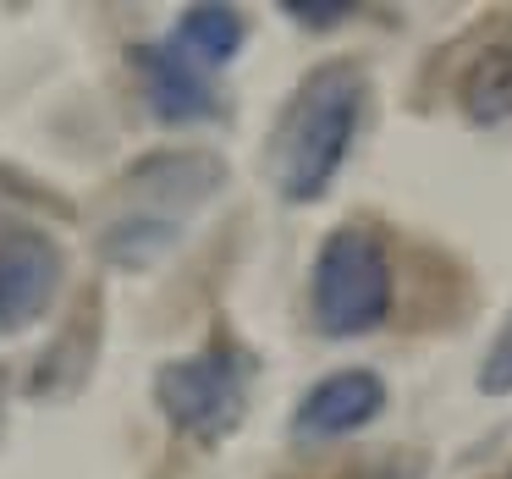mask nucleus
<instances>
[{
    "instance_id": "3",
    "label": "nucleus",
    "mask_w": 512,
    "mask_h": 479,
    "mask_svg": "<svg viewBox=\"0 0 512 479\" xmlns=\"http://www.w3.org/2000/svg\"><path fill=\"white\" fill-rule=\"evenodd\" d=\"M248 391H254V358L232 342H210L188 358H171L155 375V402L166 424L188 441H226L248 413Z\"/></svg>"
},
{
    "instance_id": "9",
    "label": "nucleus",
    "mask_w": 512,
    "mask_h": 479,
    "mask_svg": "<svg viewBox=\"0 0 512 479\" xmlns=\"http://www.w3.org/2000/svg\"><path fill=\"white\" fill-rule=\"evenodd\" d=\"M463 111L474 122H507L512 116V45H496L468 67L463 78Z\"/></svg>"
},
{
    "instance_id": "11",
    "label": "nucleus",
    "mask_w": 512,
    "mask_h": 479,
    "mask_svg": "<svg viewBox=\"0 0 512 479\" xmlns=\"http://www.w3.org/2000/svg\"><path fill=\"white\" fill-rule=\"evenodd\" d=\"M347 12H353L347 0H281V17H292V23L314 28V34H325V28H336Z\"/></svg>"
},
{
    "instance_id": "10",
    "label": "nucleus",
    "mask_w": 512,
    "mask_h": 479,
    "mask_svg": "<svg viewBox=\"0 0 512 479\" xmlns=\"http://www.w3.org/2000/svg\"><path fill=\"white\" fill-rule=\"evenodd\" d=\"M479 391H485V397H507L512 391V314L501 320L496 342H490L485 364H479Z\"/></svg>"
},
{
    "instance_id": "7",
    "label": "nucleus",
    "mask_w": 512,
    "mask_h": 479,
    "mask_svg": "<svg viewBox=\"0 0 512 479\" xmlns=\"http://www.w3.org/2000/svg\"><path fill=\"white\" fill-rule=\"evenodd\" d=\"M380 408H386L380 375H369V369H336V375L314 380L303 391L298 413H292V430H298V441H336V435H353L364 424H375Z\"/></svg>"
},
{
    "instance_id": "2",
    "label": "nucleus",
    "mask_w": 512,
    "mask_h": 479,
    "mask_svg": "<svg viewBox=\"0 0 512 479\" xmlns=\"http://www.w3.org/2000/svg\"><path fill=\"white\" fill-rule=\"evenodd\" d=\"M369 83L353 61H325L292 89L270 133V182L287 204H314L336 182L364 122Z\"/></svg>"
},
{
    "instance_id": "8",
    "label": "nucleus",
    "mask_w": 512,
    "mask_h": 479,
    "mask_svg": "<svg viewBox=\"0 0 512 479\" xmlns=\"http://www.w3.org/2000/svg\"><path fill=\"white\" fill-rule=\"evenodd\" d=\"M243 39H248V23H243L237 6H188L182 23H177V50L193 56L204 72L226 67V61L243 50Z\"/></svg>"
},
{
    "instance_id": "6",
    "label": "nucleus",
    "mask_w": 512,
    "mask_h": 479,
    "mask_svg": "<svg viewBox=\"0 0 512 479\" xmlns=\"http://www.w3.org/2000/svg\"><path fill=\"white\" fill-rule=\"evenodd\" d=\"M133 72H138V89H144L149 111H155L160 122L188 127V122L221 116V89H215V78L193 56H182L177 39H166V45H133Z\"/></svg>"
},
{
    "instance_id": "5",
    "label": "nucleus",
    "mask_w": 512,
    "mask_h": 479,
    "mask_svg": "<svg viewBox=\"0 0 512 479\" xmlns=\"http://www.w3.org/2000/svg\"><path fill=\"white\" fill-rule=\"evenodd\" d=\"M61 292V248L45 232H0V331H28Z\"/></svg>"
},
{
    "instance_id": "1",
    "label": "nucleus",
    "mask_w": 512,
    "mask_h": 479,
    "mask_svg": "<svg viewBox=\"0 0 512 479\" xmlns=\"http://www.w3.org/2000/svg\"><path fill=\"white\" fill-rule=\"evenodd\" d=\"M226 188V166L204 149H155L111 193V215L100 221V259L111 270H155L182 243L199 210Z\"/></svg>"
},
{
    "instance_id": "4",
    "label": "nucleus",
    "mask_w": 512,
    "mask_h": 479,
    "mask_svg": "<svg viewBox=\"0 0 512 479\" xmlns=\"http://www.w3.org/2000/svg\"><path fill=\"white\" fill-rule=\"evenodd\" d=\"M309 309L325 336H364L391 314V259L369 226H336L320 243Z\"/></svg>"
}]
</instances>
